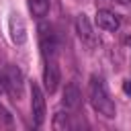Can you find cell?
Listing matches in <instances>:
<instances>
[{
    "mask_svg": "<svg viewBox=\"0 0 131 131\" xmlns=\"http://www.w3.org/2000/svg\"><path fill=\"white\" fill-rule=\"evenodd\" d=\"M8 33H10L12 43H16V45L27 43V27H25V20L20 18V14H16V12L10 14V18H8Z\"/></svg>",
    "mask_w": 131,
    "mask_h": 131,
    "instance_id": "5b68a950",
    "label": "cell"
},
{
    "mask_svg": "<svg viewBox=\"0 0 131 131\" xmlns=\"http://www.w3.org/2000/svg\"><path fill=\"white\" fill-rule=\"evenodd\" d=\"M88 96H90V104H92L94 111H98L106 119L115 117L117 108H115V102L111 100V96L106 92V86H104L102 78H98V76L90 78V82H88Z\"/></svg>",
    "mask_w": 131,
    "mask_h": 131,
    "instance_id": "6da1fadb",
    "label": "cell"
},
{
    "mask_svg": "<svg viewBox=\"0 0 131 131\" xmlns=\"http://www.w3.org/2000/svg\"><path fill=\"white\" fill-rule=\"evenodd\" d=\"M96 25H98V29H102V31H111V33H115L117 29H119V16L115 14V12H111V10H98L96 12Z\"/></svg>",
    "mask_w": 131,
    "mask_h": 131,
    "instance_id": "ba28073f",
    "label": "cell"
},
{
    "mask_svg": "<svg viewBox=\"0 0 131 131\" xmlns=\"http://www.w3.org/2000/svg\"><path fill=\"white\" fill-rule=\"evenodd\" d=\"M123 90H125V94H131V80L123 82Z\"/></svg>",
    "mask_w": 131,
    "mask_h": 131,
    "instance_id": "5bb4252c",
    "label": "cell"
},
{
    "mask_svg": "<svg viewBox=\"0 0 131 131\" xmlns=\"http://www.w3.org/2000/svg\"><path fill=\"white\" fill-rule=\"evenodd\" d=\"M6 78H8V92L14 100L20 98L23 94V72L16 66H8L6 68Z\"/></svg>",
    "mask_w": 131,
    "mask_h": 131,
    "instance_id": "8992f818",
    "label": "cell"
},
{
    "mask_svg": "<svg viewBox=\"0 0 131 131\" xmlns=\"http://www.w3.org/2000/svg\"><path fill=\"white\" fill-rule=\"evenodd\" d=\"M31 111L35 125H43L45 121V96L39 84H31Z\"/></svg>",
    "mask_w": 131,
    "mask_h": 131,
    "instance_id": "3957f363",
    "label": "cell"
},
{
    "mask_svg": "<svg viewBox=\"0 0 131 131\" xmlns=\"http://www.w3.org/2000/svg\"><path fill=\"white\" fill-rule=\"evenodd\" d=\"M39 41H41V51L45 59H53L57 55V41H55V33L53 27L47 23L39 25Z\"/></svg>",
    "mask_w": 131,
    "mask_h": 131,
    "instance_id": "7a4b0ae2",
    "label": "cell"
},
{
    "mask_svg": "<svg viewBox=\"0 0 131 131\" xmlns=\"http://www.w3.org/2000/svg\"><path fill=\"white\" fill-rule=\"evenodd\" d=\"M76 31H78V37L82 39V43H86L88 47L96 45V37L92 33V25H90V20H88L86 14H78V18H76Z\"/></svg>",
    "mask_w": 131,
    "mask_h": 131,
    "instance_id": "52a82bcc",
    "label": "cell"
},
{
    "mask_svg": "<svg viewBox=\"0 0 131 131\" xmlns=\"http://www.w3.org/2000/svg\"><path fill=\"white\" fill-rule=\"evenodd\" d=\"M29 8L35 16L43 18L49 12V0H29Z\"/></svg>",
    "mask_w": 131,
    "mask_h": 131,
    "instance_id": "30bf717a",
    "label": "cell"
},
{
    "mask_svg": "<svg viewBox=\"0 0 131 131\" xmlns=\"http://www.w3.org/2000/svg\"><path fill=\"white\" fill-rule=\"evenodd\" d=\"M59 80H61V74H59V66L53 59H45V70H43V82H45V90L49 94H53L59 86Z\"/></svg>",
    "mask_w": 131,
    "mask_h": 131,
    "instance_id": "277c9868",
    "label": "cell"
},
{
    "mask_svg": "<svg viewBox=\"0 0 131 131\" xmlns=\"http://www.w3.org/2000/svg\"><path fill=\"white\" fill-rule=\"evenodd\" d=\"M117 2H131V0H117Z\"/></svg>",
    "mask_w": 131,
    "mask_h": 131,
    "instance_id": "9a60e30c",
    "label": "cell"
},
{
    "mask_svg": "<svg viewBox=\"0 0 131 131\" xmlns=\"http://www.w3.org/2000/svg\"><path fill=\"white\" fill-rule=\"evenodd\" d=\"M4 92H8V78H6V72L4 74L0 72V94H4Z\"/></svg>",
    "mask_w": 131,
    "mask_h": 131,
    "instance_id": "7c38bea8",
    "label": "cell"
},
{
    "mask_svg": "<svg viewBox=\"0 0 131 131\" xmlns=\"http://www.w3.org/2000/svg\"><path fill=\"white\" fill-rule=\"evenodd\" d=\"M0 119H2L4 123H10V121H12V117L8 115V111H6V108H4L2 104H0Z\"/></svg>",
    "mask_w": 131,
    "mask_h": 131,
    "instance_id": "4fadbf2b",
    "label": "cell"
},
{
    "mask_svg": "<svg viewBox=\"0 0 131 131\" xmlns=\"http://www.w3.org/2000/svg\"><path fill=\"white\" fill-rule=\"evenodd\" d=\"M80 98H82L80 88H78L74 82L66 84V88H63V98H61V102L66 104V108H76V106L80 104Z\"/></svg>",
    "mask_w": 131,
    "mask_h": 131,
    "instance_id": "9c48e42d",
    "label": "cell"
},
{
    "mask_svg": "<svg viewBox=\"0 0 131 131\" xmlns=\"http://www.w3.org/2000/svg\"><path fill=\"white\" fill-rule=\"evenodd\" d=\"M53 129H57V131L70 129V117H68V113H63V111L55 113V117H53Z\"/></svg>",
    "mask_w": 131,
    "mask_h": 131,
    "instance_id": "8fae6325",
    "label": "cell"
}]
</instances>
